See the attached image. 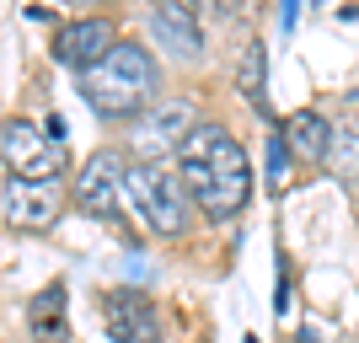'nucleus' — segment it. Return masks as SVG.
Listing matches in <instances>:
<instances>
[{
  "mask_svg": "<svg viewBox=\"0 0 359 343\" xmlns=\"http://www.w3.org/2000/svg\"><path fill=\"white\" fill-rule=\"evenodd\" d=\"M285 140L295 150V161H327L338 135H332V123L322 113H290L285 119Z\"/></svg>",
  "mask_w": 359,
  "mask_h": 343,
  "instance_id": "obj_11",
  "label": "nucleus"
},
{
  "mask_svg": "<svg viewBox=\"0 0 359 343\" xmlns=\"http://www.w3.org/2000/svg\"><path fill=\"white\" fill-rule=\"evenodd\" d=\"M27 332H32V343H70L65 284H48L43 295H32V300H27Z\"/></svg>",
  "mask_w": 359,
  "mask_h": 343,
  "instance_id": "obj_12",
  "label": "nucleus"
},
{
  "mask_svg": "<svg viewBox=\"0 0 359 343\" xmlns=\"http://www.w3.org/2000/svg\"><path fill=\"white\" fill-rule=\"evenodd\" d=\"M102 328L113 343H156L161 322H156V300L140 290H113L102 300Z\"/></svg>",
  "mask_w": 359,
  "mask_h": 343,
  "instance_id": "obj_8",
  "label": "nucleus"
},
{
  "mask_svg": "<svg viewBox=\"0 0 359 343\" xmlns=\"http://www.w3.org/2000/svg\"><path fill=\"white\" fill-rule=\"evenodd\" d=\"M198 6H210V11H231L236 0H198Z\"/></svg>",
  "mask_w": 359,
  "mask_h": 343,
  "instance_id": "obj_16",
  "label": "nucleus"
},
{
  "mask_svg": "<svg viewBox=\"0 0 359 343\" xmlns=\"http://www.w3.org/2000/svg\"><path fill=\"white\" fill-rule=\"evenodd\" d=\"M156 86H161V70L150 60V48H140V43H118L102 65H91L81 75V97L102 119H135V113H145Z\"/></svg>",
  "mask_w": 359,
  "mask_h": 343,
  "instance_id": "obj_2",
  "label": "nucleus"
},
{
  "mask_svg": "<svg viewBox=\"0 0 359 343\" xmlns=\"http://www.w3.org/2000/svg\"><path fill=\"white\" fill-rule=\"evenodd\" d=\"M129 204H135L140 225H145L150 236H182V231H188V215H194V199H188L182 177L161 172L156 161L129 166Z\"/></svg>",
  "mask_w": 359,
  "mask_h": 343,
  "instance_id": "obj_3",
  "label": "nucleus"
},
{
  "mask_svg": "<svg viewBox=\"0 0 359 343\" xmlns=\"http://www.w3.org/2000/svg\"><path fill=\"white\" fill-rule=\"evenodd\" d=\"M0 156H6V177H22V182H43L54 188V177L65 172V145L48 129L27 119H6L0 129Z\"/></svg>",
  "mask_w": 359,
  "mask_h": 343,
  "instance_id": "obj_4",
  "label": "nucleus"
},
{
  "mask_svg": "<svg viewBox=\"0 0 359 343\" xmlns=\"http://www.w3.org/2000/svg\"><path fill=\"white\" fill-rule=\"evenodd\" d=\"M150 38L177 60H198L204 54V27H198L194 0H150Z\"/></svg>",
  "mask_w": 359,
  "mask_h": 343,
  "instance_id": "obj_7",
  "label": "nucleus"
},
{
  "mask_svg": "<svg viewBox=\"0 0 359 343\" xmlns=\"http://www.w3.org/2000/svg\"><path fill=\"white\" fill-rule=\"evenodd\" d=\"M300 343H311V338H300Z\"/></svg>",
  "mask_w": 359,
  "mask_h": 343,
  "instance_id": "obj_19",
  "label": "nucleus"
},
{
  "mask_svg": "<svg viewBox=\"0 0 359 343\" xmlns=\"http://www.w3.org/2000/svg\"><path fill=\"white\" fill-rule=\"evenodd\" d=\"M194 107L188 102H166V107H150V119L135 129V150L140 161H156V156H166V150H182L188 140H194Z\"/></svg>",
  "mask_w": 359,
  "mask_h": 343,
  "instance_id": "obj_9",
  "label": "nucleus"
},
{
  "mask_svg": "<svg viewBox=\"0 0 359 343\" xmlns=\"http://www.w3.org/2000/svg\"><path fill=\"white\" fill-rule=\"evenodd\" d=\"M75 204L86 209L91 220H102V225H118L123 209H135L129 204V172L118 166V156L97 150V156L75 172Z\"/></svg>",
  "mask_w": 359,
  "mask_h": 343,
  "instance_id": "obj_5",
  "label": "nucleus"
},
{
  "mask_svg": "<svg viewBox=\"0 0 359 343\" xmlns=\"http://www.w3.org/2000/svg\"><path fill=\"white\" fill-rule=\"evenodd\" d=\"M60 215V199L54 188L43 182H22V177H6V225L11 231H48Z\"/></svg>",
  "mask_w": 359,
  "mask_h": 343,
  "instance_id": "obj_10",
  "label": "nucleus"
},
{
  "mask_svg": "<svg viewBox=\"0 0 359 343\" xmlns=\"http://www.w3.org/2000/svg\"><path fill=\"white\" fill-rule=\"evenodd\" d=\"M177 172L188 199L210 220H236L252 199V161H247L241 140L220 123H198L194 140L177 150Z\"/></svg>",
  "mask_w": 359,
  "mask_h": 343,
  "instance_id": "obj_1",
  "label": "nucleus"
},
{
  "mask_svg": "<svg viewBox=\"0 0 359 343\" xmlns=\"http://www.w3.org/2000/svg\"><path fill=\"white\" fill-rule=\"evenodd\" d=\"M113 48H118V38H113V22H102V16H81V22H65L54 32V60L81 70V75L91 65H102Z\"/></svg>",
  "mask_w": 359,
  "mask_h": 343,
  "instance_id": "obj_6",
  "label": "nucleus"
},
{
  "mask_svg": "<svg viewBox=\"0 0 359 343\" xmlns=\"http://www.w3.org/2000/svg\"><path fill=\"white\" fill-rule=\"evenodd\" d=\"M43 129H48V135H54V140H60V145H65V135H70V123H65V119H48Z\"/></svg>",
  "mask_w": 359,
  "mask_h": 343,
  "instance_id": "obj_15",
  "label": "nucleus"
},
{
  "mask_svg": "<svg viewBox=\"0 0 359 343\" xmlns=\"http://www.w3.org/2000/svg\"><path fill=\"white\" fill-rule=\"evenodd\" d=\"M285 27H295V0H285Z\"/></svg>",
  "mask_w": 359,
  "mask_h": 343,
  "instance_id": "obj_17",
  "label": "nucleus"
},
{
  "mask_svg": "<svg viewBox=\"0 0 359 343\" xmlns=\"http://www.w3.org/2000/svg\"><path fill=\"white\" fill-rule=\"evenodd\" d=\"M290 156H295V150H290L285 129L269 135V188H285V182H290Z\"/></svg>",
  "mask_w": 359,
  "mask_h": 343,
  "instance_id": "obj_14",
  "label": "nucleus"
},
{
  "mask_svg": "<svg viewBox=\"0 0 359 343\" xmlns=\"http://www.w3.org/2000/svg\"><path fill=\"white\" fill-rule=\"evenodd\" d=\"M70 6H97V0H70Z\"/></svg>",
  "mask_w": 359,
  "mask_h": 343,
  "instance_id": "obj_18",
  "label": "nucleus"
},
{
  "mask_svg": "<svg viewBox=\"0 0 359 343\" xmlns=\"http://www.w3.org/2000/svg\"><path fill=\"white\" fill-rule=\"evenodd\" d=\"M236 86H241V97L257 107V113H269V48L257 43H247L241 48V65H236Z\"/></svg>",
  "mask_w": 359,
  "mask_h": 343,
  "instance_id": "obj_13",
  "label": "nucleus"
}]
</instances>
